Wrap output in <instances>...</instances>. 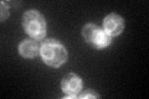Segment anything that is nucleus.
Instances as JSON below:
<instances>
[{"mask_svg": "<svg viewBox=\"0 0 149 99\" xmlns=\"http://www.w3.org/2000/svg\"><path fill=\"white\" fill-rule=\"evenodd\" d=\"M41 55H42V58L45 62L49 66H52V67L61 66L67 58V53L65 47L56 40L46 41L42 45V48H41Z\"/></svg>", "mask_w": 149, "mask_h": 99, "instance_id": "obj_1", "label": "nucleus"}, {"mask_svg": "<svg viewBox=\"0 0 149 99\" xmlns=\"http://www.w3.org/2000/svg\"><path fill=\"white\" fill-rule=\"evenodd\" d=\"M22 25L29 34L35 39L44 37L46 32V22L42 15L36 11H27L22 17Z\"/></svg>", "mask_w": 149, "mask_h": 99, "instance_id": "obj_2", "label": "nucleus"}, {"mask_svg": "<svg viewBox=\"0 0 149 99\" xmlns=\"http://www.w3.org/2000/svg\"><path fill=\"white\" fill-rule=\"evenodd\" d=\"M83 36L87 41L95 44L98 48H102V47H106L109 44V37L107 34H104L103 31H101L98 27L95 25H86L83 27Z\"/></svg>", "mask_w": 149, "mask_h": 99, "instance_id": "obj_3", "label": "nucleus"}, {"mask_svg": "<svg viewBox=\"0 0 149 99\" xmlns=\"http://www.w3.org/2000/svg\"><path fill=\"white\" fill-rule=\"evenodd\" d=\"M123 20L118 15H109L104 19V30L108 35H119L123 30Z\"/></svg>", "mask_w": 149, "mask_h": 99, "instance_id": "obj_4", "label": "nucleus"}, {"mask_svg": "<svg viewBox=\"0 0 149 99\" xmlns=\"http://www.w3.org/2000/svg\"><path fill=\"white\" fill-rule=\"evenodd\" d=\"M81 79L78 78L77 76H74V74H67L66 77L63 78L62 81V89L63 92H66L67 94H76L78 91L81 89Z\"/></svg>", "mask_w": 149, "mask_h": 99, "instance_id": "obj_5", "label": "nucleus"}, {"mask_svg": "<svg viewBox=\"0 0 149 99\" xmlns=\"http://www.w3.org/2000/svg\"><path fill=\"white\" fill-rule=\"evenodd\" d=\"M39 50H40V46L37 42L35 41H25L20 45V53L24 56V57L27 58H31V57H35V56L39 53Z\"/></svg>", "mask_w": 149, "mask_h": 99, "instance_id": "obj_6", "label": "nucleus"}, {"mask_svg": "<svg viewBox=\"0 0 149 99\" xmlns=\"http://www.w3.org/2000/svg\"><path fill=\"white\" fill-rule=\"evenodd\" d=\"M96 97H98V96L95 94V93H83V94H81V98H96Z\"/></svg>", "mask_w": 149, "mask_h": 99, "instance_id": "obj_7", "label": "nucleus"}]
</instances>
